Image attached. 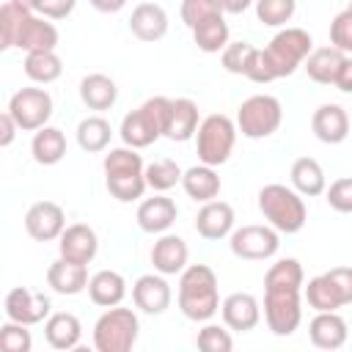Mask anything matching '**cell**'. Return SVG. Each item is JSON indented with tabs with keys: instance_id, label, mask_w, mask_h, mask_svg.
Returning <instances> with one entry per match:
<instances>
[{
	"instance_id": "cell-1",
	"label": "cell",
	"mask_w": 352,
	"mask_h": 352,
	"mask_svg": "<svg viewBox=\"0 0 352 352\" xmlns=\"http://www.w3.org/2000/svg\"><path fill=\"white\" fill-rule=\"evenodd\" d=\"M58 41L60 33L47 16L36 11H25L11 0L0 6V50L36 52V50H55Z\"/></svg>"
},
{
	"instance_id": "cell-2",
	"label": "cell",
	"mask_w": 352,
	"mask_h": 352,
	"mask_svg": "<svg viewBox=\"0 0 352 352\" xmlns=\"http://www.w3.org/2000/svg\"><path fill=\"white\" fill-rule=\"evenodd\" d=\"M179 311L190 322H209L220 311L217 275L206 264H187L179 275Z\"/></svg>"
},
{
	"instance_id": "cell-3",
	"label": "cell",
	"mask_w": 352,
	"mask_h": 352,
	"mask_svg": "<svg viewBox=\"0 0 352 352\" xmlns=\"http://www.w3.org/2000/svg\"><path fill=\"white\" fill-rule=\"evenodd\" d=\"M102 168H104V187H107V192L116 201H121V204H132V201L143 198V192L148 190L143 157L132 146L110 148L104 154Z\"/></svg>"
},
{
	"instance_id": "cell-4",
	"label": "cell",
	"mask_w": 352,
	"mask_h": 352,
	"mask_svg": "<svg viewBox=\"0 0 352 352\" xmlns=\"http://www.w3.org/2000/svg\"><path fill=\"white\" fill-rule=\"evenodd\" d=\"M170 104H173V99H168V96H151L138 110L126 113L121 118V129H118L124 146H132L140 151V148H148L154 140L165 138Z\"/></svg>"
},
{
	"instance_id": "cell-5",
	"label": "cell",
	"mask_w": 352,
	"mask_h": 352,
	"mask_svg": "<svg viewBox=\"0 0 352 352\" xmlns=\"http://www.w3.org/2000/svg\"><path fill=\"white\" fill-rule=\"evenodd\" d=\"M258 212L280 234H297V231H302V226L308 220L302 195L294 187H286L278 182L264 184L258 190Z\"/></svg>"
},
{
	"instance_id": "cell-6",
	"label": "cell",
	"mask_w": 352,
	"mask_h": 352,
	"mask_svg": "<svg viewBox=\"0 0 352 352\" xmlns=\"http://www.w3.org/2000/svg\"><path fill=\"white\" fill-rule=\"evenodd\" d=\"M140 322L132 308L113 305L94 324V346L96 352H129L138 341Z\"/></svg>"
},
{
	"instance_id": "cell-7",
	"label": "cell",
	"mask_w": 352,
	"mask_h": 352,
	"mask_svg": "<svg viewBox=\"0 0 352 352\" xmlns=\"http://www.w3.org/2000/svg\"><path fill=\"white\" fill-rule=\"evenodd\" d=\"M236 124L223 116V113H212L206 116L201 124H198V132H195V151H198V160L204 165H223L228 162L231 151H234V143H236Z\"/></svg>"
},
{
	"instance_id": "cell-8",
	"label": "cell",
	"mask_w": 352,
	"mask_h": 352,
	"mask_svg": "<svg viewBox=\"0 0 352 352\" xmlns=\"http://www.w3.org/2000/svg\"><path fill=\"white\" fill-rule=\"evenodd\" d=\"M280 121H283V107L270 94H253L236 110V129L250 140H264L275 135Z\"/></svg>"
},
{
	"instance_id": "cell-9",
	"label": "cell",
	"mask_w": 352,
	"mask_h": 352,
	"mask_svg": "<svg viewBox=\"0 0 352 352\" xmlns=\"http://www.w3.org/2000/svg\"><path fill=\"white\" fill-rule=\"evenodd\" d=\"M264 50H267V55H270V60H272V69H275L278 80H280V77L294 74V72L305 63V58H308L311 50H314V38H311V33L302 30V28H280V30L270 38V44H267Z\"/></svg>"
},
{
	"instance_id": "cell-10",
	"label": "cell",
	"mask_w": 352,
	"mask_h": 352,
	"mask_svg": "<svg viewBox=\"0 0 352 352\" xmlns=\"http://www.w3.org/2000/svg\"><path fill=\"white\" fill-rule=\"evenodd\" d=\"M302 289L270 286L264 289V322L272 336H292L302 322Z\"/></svg>"
},
{
	"instance_id": "cell-11",
	"label": "cell",
	"mask_w": 352,
	"mask_h": 352,
	"mask_svg": "<svg viewBox=\"0 0 352 352\" xmlns=\"http://www.w3.org/2000/svg\"><path fill=\"white\" fill-rule=\"evenodd\" d=\"M228 248H231V253L236 258L267 261L280 250V231H275L270 223H264V226L250 223V226H242V228L231 231Z\"/></svg>"
},
{
	"instance_id": "cell-12",
	"label": "cell",
	"mask_w": 352,
	"mask_h": 352,
	"mask_svg": "<svg viewBox=\"0 0 352 352\" xmlns=\"http://www.w3.org/2000/svg\"><path fill=\"white\" fill-rule=\"evenodd\" d=\"M6 110L14 116V121L19 124L22 132H36V129L47 126V121L52 118V96L47 88L28 85V88H19L8 99Z\"/></svg>"
},
{
	"instance_id": "cell-13",
	"label": "cell",
	"mask_w": 352,
	"mask_h": 352,
	"mask_svg": "<svg viewBox=\"0 0 352 352\" xmlns=\"http://www.w3.org/2000/svg\"><path fill=\"white\" fill-rule=\"evenodd\" d=\"M6 319L22 322V324H41L52 314V302L44 292H33L28 286H14L3 300Z\"/></svg>"
},
{
	"instance_id": "cell-14",
	"label": "cell",
	"mask_w": 352,
	"mask_h": 352,
	"mask_svg": "<svg viewBox=\"0 0 352 352\" xmlns=\"http://www.w3.org/2000/svg\"><path fill=\"white\" fill-rule=\"evenodd\" d=\"M66 228V212L60 204L55 201H36L28 212H25V231L30 239L36 242H52L60 239Z\"/></svg>"
},
{
	"instance_id": "cell-15",
	"label": "cell",
	"mask_w": 352,
	"mask_h": 352,
	"mask_svg": "<svg viewBox=\"0 0 352 352\" xmlns=\"http://www.w3.org/2000/svg\"><path fill=\"white\" fill-rule=\"evenodd\" d=\"M170 300H173V292H170V283L165 280L162 272H146L140 275L135 283H132V302L138 311L148 314V316H160L170 308Z\"/></svg>"
},
{
	"instance_id": "cell-16",
	"label": "cell",
	"mask_w": 352,
	"mask_h": 352,
	"mask_svg": "<svg viewBox=\"0 0 352 352\" xmlns=\"http://www.w3.org/2000/svg\"><path fill=\"white\" fill-rule=\"evenodd\" d=\"M223 324L234 333H250L261 322V302L250 292H234L220 302Z\"/></svg>"
},
{
	"instance_id": "cell-17",
	"label": "cell",
	"mask_w": 352,
	"mask_h": 352,
	"mask_svg": "<svg viewBox=\"0 0 352 352\" xmlns=\"http://www.w3.org/2000/svg\"><path fill=\"white\" fill-rule=\"evenodd\" d=\"M179 217V206L173 198L162 195V192H154L151 198H143L138 212H135V220H138V228L146 231V234H165Z\"/></svg>"
},
{
	"instance_id": "cell-18",
	"label": "cell",
	"mask_w": 352,
	"mask_h": 352,
	"mask_svg": "<svg viewBox=\"0 0 352 352\" xmlns=\"http://www.w3.org/2000/svg\"><path fill=\"white\" fill-rule=\"evenodd\" d=\"M234 206L226 201H206L195 214V231L206 242H220L234 231Z\"/></svg>"
},
{
	"instance_id": "cell-19",
	"label": "cell",
	"mask_w": 352,
	"mask_h": 352,
	"mask_svg": "<svg viewBox=\"0 0 352 352\" xmlns=\"http://www.w3.org/2000/svg\"><path fill=\"white\" fill-rule=\"evenodd\" d=\"M58 250L69 261L91 264L99 253V236L88 223H72L63 228V234L58 239Z\"/></svg>"
},
{
	"instance_id": "cell-20",
	"label": "cell",
	"mask_w": 352,
	"mask_h": 352,
	"mask_svg": "<svg viewBox=\"0 0 352 352\" xmlns=\"http://www.w3.org/2000/svg\"><path fill=\"white\" fill-rule=\"evenodd\" d=\"M311 129H314L316 140H322L327 146H338L349 135V113L336 102H324L314 110Z\"/></svg>"
},
{
	"instance_id": "cell-21",
	"label": "cell",
	"mask_w": 352,
	"mask_h": 352,
	"mask_svg": "<svg viewBox=\"0 0 352 352\" xmlns=\"http://www.w3.org/2000/svg\"><path fill=\"white\" fill-rule=\"evenodd\" d=\"M190 258V248L179 234H160V239L151 245V264L157 272L168 275H182Z\"/></svg>"
},
{
	"instance_id": "cell-22",
	"label": "cell",
	"mask_w": 352,
	"mask_h": 352,
	"mask_svg": "<svg viewBox=\"0 0 352 352\" xmlns=\"http://www.w3.org/2000/svg\"><path fill=\"white\" fill-rule=\"evenodd\" d=\"M349 327L338 311H316L308 322V338L316 349H341L346 344Z\"/></svg>"
},
{
	"instance_id": "cell-23",
	"label": "cell",
	"mask_w": 352,
	"mask_h": 352,
	"mask_svg": "<svg viewBox=\"0 0 352 352\" xmlns=\"http://www.w3.org/2000/svg\"><path fill=\"white\" fill-rule=\"evenodd\" d=\"M129 33L146 44L165 38L168 33V11L160 3H138L129 16Z\"/></svg>"
},
{
	"instance_id": "cell-24",
	"label": "cell",
	"mask_w": 352,
	"mask_h": 352,
	"mask_svg": "<svg viewBox=\"0 0 352 352\" xmlns=\"http://www.w3.org/2000/svg\"><path fill=\"white\" fill-rule=\"evenodd\" d=\"M88 267L85 264H77V261H69V258H55L47 270V286L55 292V294H63V297H74L80 292L88 289Z\"/></svg>"
},
{
	"instance_id": "cell-25",
	"label": "cell",
	"mask_w": 352,
	"mask_h": 352,
	"mask_svg": "<svg viewBox=\"0 0 352 352\" xmlns=\"http://www.w3.org/2000/svg\"><path fill=\"white\" fill-rule=\"evenodd\" d=\"M44 338L52 349H74L82 338V322L69 311L50 314L44 322Z\"/></svg>"
},
{
	"instance_id": "cell-26",
	"label": "cell",
	"mask_w": 352,
	"mask_h": 352,
	"mask_svg": "<svg viewBox=\"0 0 352 352\" xmlns=\"http://www.w3.org/2000/svg\"><path fill=\"white\" fill-rule=\"evenodd\" d=\"M80 99H82V104L88 110H96V113L110 110L116 104V99H118V85H116L113 77H107L102 72L85 74L80 80Z\"/></svg>"
},
{
	"instance_id": "cell-27",
	"label": "cell",
	"mask_w": 352,
	"mask_h": 352,
	"mask_svg": "<svg viewBox=\"0 0 352 352\" xmlns=\"http://www.w3.org/2000/svg\"><path fill=\"white\" fill-rule=\"evenodd\" d=\"M88 297L99 308L121 305V300L126 297V280H124V275L116 272V270H99V272H94L91 280H88Z\"/></svg>"
},
{
	"instance_id": "cell-28",
	"label": "cell",
	"mask_w": 352,
	"mask_h": 352,
	"mask_svg": "<svg viewBox=\"0 0 352 352\" xmlns=\"http://www.w3.org/2000/svg\"><path fill=\"white\" fill-rule=\"evenodd\" d=\"M198 104L187 96H179L173 99L170 104V116H168V126H165V138L168 140H176V143H184L190 138H195L198 132Z\"/></svg>"
},
{
	"instance_id": "cell-29",
	"label": "cell",
	"mask_w": 352,
	"mask_h": 352,
	"mask_svg": "<svg viewBox=\"0 0 352 352\" xmlns=\"http://www.w3.org/2000/svg\"><path fill=\"white\" fill-rule=\"evenodd\" d=\"M289 179H292V187L302 195V198H316L327 190V176H324V168L314 160V157H297L292 162V170H289Z\"/></svg>"
},
{
	"instance_id": "cell-30",
	"label": "cell",
	"mask_w": 352,
	"mask_h": 352,
	"mask_svg": "<svg viewBox=\"0 0 352 352\" xmlns=\"http://www.w3.org/2000/svg\"><path fill=\"white\" fill-rule=\"evenodd\" d=\"M344 58H346V52L336 50L333 44H330V47H314L311 55L305 58L302 69L308 72V77H311L314 82H319V85H333L336 77H338V69H341Z\"/></svg>"
},
{
	"instance_id": "cell-31",
	"label": "cell",
	"mask_w": 352,
	"mask_h": 352,
	"mask_svg": "<svg viewBox=\"0 0 352 352\" xmlns=\"http://www.w3.org/2000/svg\"><path fill=\"white\" fill-rule=\"evenodd\" d=\"M182 187L187 192V198H192L195 204H206L214 201L220 195V176L212 165H192L184 170L182 176Z\"/></svg>"
},
{
	"instance_id": "cell-32",
	"label": "cell",
	"mask_w": 352,
	"mask_h": 352,
	"mask_svg": "<svg viewBox=\"0 0 352 352\" xmlns=\"http://www.w3.org/2000/svg\"><path fill=\"white\" fill-rule=\"evenodd\" d=\"M30 154L38 165H58L66 157V135L58 126H41L33 132L30 140Z\"/></svg>"
},
{
	"instance_id": "cell-33",
	"label": "cell",
	"mask_w": 352,
	"mask_h": 352,
	"mask_svg": "<svg viewBox=\"0 0 352 352\" xmlns=\"http://www.w3.org/2000/svg\"><path fill=\"white\" fill-rule=\"evenodd\" d=\"M228 22H226V14H217V16H209L204 22H198L192 28V41L201 52L206 55H214V52H223L228 47Z\"/></svg>"
},
{
	"instance_id": "cell-34",
	"label": "cell",
	"mask_w": 352,
	"mask_h": 352,
	"mask_svg": "<svg viewBox=\"0 0 352 352\" xmlns=\"http://www.w3.org/2000/svg\"><path fill=\"white\" fill-rule=\"evenodd\" d=\"M25 74L28 80H33L36 85H50L63 74V60L55 50H36V52H25Z\"/></svg>"
},
{
	"instance_id": "cell-35",
	"label": "cell",
	"mask_w": 352,
	"mask_h": 352,
	"mask_svg": "<svg viewBox=\"0 0 352 352\" xmlns=\"http://www.w3.org/2000/svg\"><path fill=\"white\" fill-rule=\"evenodd\" d=\"M302 294H305L308 308H314V311H338V308L346 305L344 297H341V292H338V286L330 280L327 272L311 278V280L302 286Z\"/></svg>"
},
{
	"instance_id": "cell-36",
	"label": "cell",
	"mask_w": 352,
	"mask_h": 352,
	"mask_svg": "<svg viewBox=\"0 0 352 352\" xmlns=\"http://www.w3.org/2000/svg\"><path fill=\"white\" fill-rule=\"evenodd\" d=\"M110 138H113V126L102 116H85L77 124V146L82 151H88V154L104 151L110 146Z\"/></svg>"
},
{
	"instance_id": "cell-37",
	"label": "cell",
	"mask_w": 352,
	"mask_h": 352,
	"mask_svg": "<svg viewBox=\"0 0 352 352\" xmlns=\"http://www.w3.org/2000/svg\"><path fill=\"white\" fill-rule=\"evenodd\" d=\"M182 176H184V170L173 160H154V162L146 165V184L154 192L173 190L176 184H182Z\"/></svg>"
},
{
	"instance_id": "cell-38",
	"label": "cell",
	"mask_w": 352,
	"mask_h": 352,
	"mask_svg": "<svg viewBox=\"0 0 352 352\" xmlns=\"http://www.w3.org/2000/svg\"><path fill=\"white\" fill-rule=\"evenodd\" d=\"M270 286H289V289H302L305 286V272L297 258H278L267 275H264V289Z\"/></svg>"
},
{
	"instance_id": "cell-39",
	"label": "cell",
	"mask_w": 352,
	"mask_h": 352,
	"mask_svg": "<svg viewBox=\"0 0 352 352\" xmlns=\"http://www.w3.org/2000/svg\"><path fill=\"white\" fill-rule=\"evenodd\" d=\"M256 16L267 28H286L297 11V0H256Z\"/></svg>"
},
{
	"instance_id": "cell-40",
	"label": "cell",
	"mask_w": 352,
	"mask_h": 352,
	"mask_svg": "<svg viewBox=\"0 0 352 352\" xmlns=\"http://www.w3.org/2000/svg\"><path fill=\"white\" fill-rule=\"evenodd\" d=\"M0 346H3V352H30L33 349V336H30L28 324L8 319L0 327Z\"/></svg>"
},
{
	"instance_id": "cell-41",
	"label": "cell",
	"mask_w": 352,
	"mask_h": 352,
	"mask_svg": "<svg viewBox=\"0 0 352 352\" xmlns=\"http://www.w3.org/2000/svg\"><path fill=\"white\" fill-rule=\"evenodd\" d=\"M195 344H198V349H204V352H231V349H234L231 330H228V327H220V324H209V322L198 330Z\"/></svg>"
},
{
	"instance_id": "cell-42",
	"label": "cell",
	"mask_w": 352,
	"mask_h": 352,
	"mask_svg": "<svg viewBox=\"0 0 352 352\" xmlns=\"http://www.w3.org/2000/svg\"><path fill=\"white\" fill-rule=\"evenodd\" d=\"M179 14H182V22L192 30L198 22H204L209 16H217V14H226V11H223L220 0H182Z\"/></svg>"
},
{
	"instance_id": "cell-43",
	"label": "cell",
	"mask_w": 352,
	"mask_h": 352,
	"mask_svg": "<svg viewBox=\"0 0 352 352\" xmlns=\"http://www.w3.org/2000/svg\"><path fill=\"white\" fill-rule=\"evenodd\" d=\"M253 50H256V47H253L250 41H228V47L220 52L223 69H226L228 74H242V77H245Z\"/></svg>"
},
{
	"instance_id": "cell-44",
	"label": "cell",
	"mask_w": 352,
	"mask_h": 352,
	"mask_svg": "<svg viewBox=\"0 0 352 352\" xmlns=\"http://www.w3.org/2000/svg\"><path fill=\"white\" fill-rule=\"evenodd\" d=\"M330 44L346 55H352V11L344 8L330 22Z\"/></svg>"
},
{
	"instance_id": "cell-45",
	"label": "cell",
	"mask_w": 352,
	"mask_h": 352,
	"mask_svg": "<svg viewBox=\"0 0 352 352\" xmlns=\"http://www.w3.org/2000/svg\"><path fill=\"white\" fill-rule=\"evenodd\" d=\"M324 195H327L330 209H336V212H341V214H352V176L336 179V182L324 190Z\"/></svg>"
},
{
	"instance_id": "cell-46",
	"label": "cell",
	"mask_w": 352,
	"mask_h": 352,
	"mask_svg": "<svg viewBox=\"0 0 352 352\" xmlns=\"http://www.w3.org/2000/svg\"><path fill=\"white\" fill-rule=\"evenodd\" d=\"M245 77L250 80V82H258V85H267V82H272V80H278V74H275V69H272V60H270V55H267V50H253V55H250V63H248V72H245Z\"/></svg>"
},
{
	"instance_id": "cell-47",
	"label": "cell",
	"mask_w": 352,
	"mask_h": 352,
	"mask_svg": "<svg viewBox=\"0 0 352 352\" xmlns=\"http://www.w3.org/2000/svg\"><path fill=\"white\" fill-rule=\"evenodd\" d=\"M74 6H77V0H41L36 14H41L47 19H66L74 11Z\"/></svg>"
},
{
	"instance_id": "cell-48",
	"label": "cell",
	"mask_w": 352,
	"mask_h": 352,
	"mask_svg": "<svg viewBox=\"0 0 352 352\" xmlns=\"http://www.w3.org/2000/svg\"><path fill=\"white\" fill-rule=\"evenodd\" d=\"M327 275H330V280L338 286L344 302L352 305V267H333V270H327Z\"/></svg>"
},
{
	"instance_id": "cell-49",
	"label": "cell",
	"mask_w": 352,
	"mask_h": 352,
	"mask_svg": "<svg viewBox=\"0 0 352 352\" xmlns=\"http://www.w3.org/2000/svg\"><path fill=\"white\" fill-rule=\"evenodd\" d=\"M16 132H22V129H19V124L14 121V116L6 110V113L0 116V146L8 148V146L14 143V138H16Z\"/></svg>"
},
{
	"instance_id": "cell-50",
	"label": "cell",
	"mask_w": 352,
	"mask_h": 352,
	"mask_svg": "<svg viewBox=\"0 0 352 352\" xmlns=\"http://www.w3.org/2000/svg\"><path fill=\"white\" fill-rule=\"evenodd\" d=\"M341 94H352V58L346 55L344 58V63H341V69H338V77H336V82H333Z\"/></svg>"
},
{
	"instance_id": "cell-51",
	"label": "cell",
	"mask_w": 352,
	"mask_h": 352,
	"mask_svg": "<svg viewBox=\"0 0 352 352\" xmlns=\"http://www.w3.org/2000/svg\"><path fill=\"white\" fill-rule=\"evenodd\" d=\"M96 11H102V14H116V11H121L129 0H88Z\"/></svg>"
},
{
	"instance_id": "cell-52",
	"label": "cell",
	"mask_w": 352,
	"mask_h": 352,
	"mask_svg": "<svg viewBox=\"0 0 352 352\" xmlns=\"http://www.w3.org/2000/svg\"><path fill=\"white\" fill-rule=\"evenodd\" d=\"M223 3V11L226 14H242V11H248L256 0H220Z\"/></svg>"
},
{
	"instance_id": "cell-53",
	"label": "cell",
	"mask_w": 352,
	"mask_h": 352,
	"mask_svg": "<svg viewBox=\"0 0 352 352\" xmlns=\"http://www.w3.org/2000/svg\"><path fill=\"white\" fill-rule=\"evenodd\" d=\"M11 3H16V6L25 8V11H38V3H41V0H11Z\"/></svg>"
},
{
	"instance_id": "cell-54",
	"label": "cell",
	"mask_w": 352,
	"mask_h": 352,
	"mask_svg": "<svg viewBox=\"0 0 352 352\" xmlns=\"http://www.w3.org/2000/svg\"><path fill=\"white\" fill-rule=\"evenodd\" d=\"M346 8H349V11H352V0H349V6H346Z\"/></svg>"
}]
</instances>
